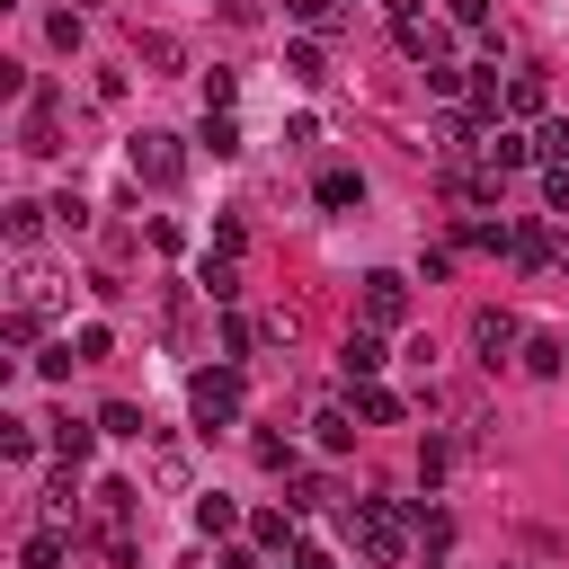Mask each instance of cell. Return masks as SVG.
Wrapping results in <instances>:
<instances>
[{"mask_svg": "<svg viewBox=\"0 0 569 569\" xmlns=\"http://www.w3.org/2000/svg\"><path fill=\"white\" fill-rule=\"evenodd\" d=\"M347 542H356L373 569H400V551H409V516L382 507V498H356V507H347Z\"/></svg>", "mask_w": 569, "mask_h": 569, "instance_id": "1", "label": "cell"}, {"mask_svg": "<svg viewBox=\"0 0 569 569\" xmlns=\"http://www.w3.org/2000/svg\"><path fill=\"white\" fill-rule=\"evenodd\" d=\"M187 409L204 418V436L231 427V418H240V373H231V365H222V373H196V382H187Z\"/></svg>", "mask_w": 569, "mask_h": 569, "instance_id": "2", "label": "cell"}, {"mask_svg": "<svg viewBox=\"0 0 569 569\" xmlns=\"http://www.w3.org/2000/svg\"><path fill=\"white\" fill-rule=\"evenodd\" d=\"M124 160H133V178H142V187H178V169H187V160H178V133H133V151H124Z\"/></svg>", "mask_w": 569, "mask_h": 569, "instance_id": "3", "label": "cell"}, {"mask_svg": "<svg viewBox=\"0 0 569 569\" xmlns=\"http://www.w3.org/2000/svg\"><path fill=\"white\" fill-rule=\"evenodd\" d=\"M471 347H480V365H507V356L525 347V329H516V311H498V302H480V311H471Z\"/></svg>", "mask_w": 569, "mask_h": 569, "instance_id": "4", "label": "cell"}, {"mask_svg": "<svg viewBox=\"0 0 569 569\" xmlns=\"http://www.w3.org/2000/svg\"><path fill=\"white\" fill-rule=\"evenodd\" d=\"M391 320H409V276L373 267V276H365V329H391Z\"/></svg>", "mask_w": 569, "mask_h": 569, "instance_id": "5", "label": "cell"}, {"mask_svg": "<svg viewBox=\"0 0 569 569\" xmlns=\"http://www.w3.org/2000/svg\"><path fill=\"white\" fill-rule=\"evenodd\" d=\"M533 160H542V142H533V133H516V124L480 133V169H498V178H507V169H533Z\"/></svg>", "mask_w": 569, "mask_h": 569, "instance_id": "6", "label": "cell"}, {"mask_svg": "<svg viewBox=\"0 0 569 569\" xmlns=\"http://www.w3.org/2000/svg\"><path fill=\"white\" fill-rule=\"evenodd\" d=\"M9 302H18V311H53V302H62V276H53L44 258H18V284H9Z\"/></svg>", "mask_w": 569, "mask_h": 569, "instance_id": "7", "label": "cell"}, {"mask_svg": "<svg viewBox=\"0 0 569 569\" xmlns=\"http://www.w3.org/2000/svg\"><path fill=\"white\" fill-rule=\"evenodd\" d=\"M400 53H409V62H445V27H427V18H400Z\"/></svg>", "mask_w": 569, "mask_h": 569, "instance_id": "8", "label": "cell"}, {"mask_svg": "<svg viewBox=\"0 0 569 569\" xmlns=\"http://www.w3.org/2000/svg\"><path fill=\"white\" fill-rule=\"evenodd\" d=\"M338 365H347V382H373V373H382V338H373V329H356Z\"/></svg>", "mask_w": 569, "mask_h": 569, "instance_id": "9", "label": "cell"}, {"mask_svg": "<svg viewBox=\"0 0 569 569\" xmlns=\"http://www.w3.org/2000/svg\"><path fill=\"white\" fill-rule=\"evenodd\" d=\"M356 418L391 427V418H400V391H382V382H356Z\"/></svg>", "mask_w": 569, "mask_h": 569, "instance_id": "10", "label": "cell"}, {"mask_svg": "<svg viewBox=\"0 0 569 569\" xmlns=\"http://www.w3.org/2000/svg\"><path fill=\"white\" fill-rule=\"evenodd\" d=\"M525 365L533 373H569V338H525Z\"/></svg>", "mask_w": 569, "mask_h": 569, "instance_id": "11", "label": "cell"}, {"mask_svg": "<svg viewBox=\"0 0 569 569\" xmlns=\"http://www.w3.org/2000/svg\"><path fill=\"white\" fill-rule=\"evenodd\" d=\"M231 525H240V507H231V498H213V489H204V498H196V533H231Z\"/></svg>", "mask_w": 569, "mask_h": 569, "instance_id": "12", "label": "cell"}, {"mask_svg": "<svg viewBox=\"0 0 569 569\" xmlns=\"http://www.w3.org/2000/svg\"><path fill=\"white\" fill-rule=\"evenodd\" d=\"M507 107L533 116V107H542V71H516V80H507Z\"/></svg>", "mask_w": 569, "mask_h": 569, "instance_id": "13", "label": "cell"}, {"mask_svg": "<svg viewBox=\"0 0 569 569\" xmlns=\"http://www.w3.org/2000/svg\"><path fill=\"white\" fill-rule=\"evenodd\" d=\"M27 151H53V98L27 107Z\"/></svg>", "mask_w": 569, "mask_h": 569, "instance_id": "14", "label": "cell"}, {"mask_svg": "<svg viewBox=\"0 0 569 569\" xmlns=\"http://www.w3.org/2000/svg\"><path fill=\"white\" fill-rule=\"evenodd\" d=\"M356 196H365L356 169H329V178H320V204H356Z\"/></svg>", "mask_w": 569, "mask_h": 569, "instance_id": "15", "label": "cell"}, {"mask_svg": "<svg viewBox=\"0 0 569 569\" xmlns=\"http://www.w3.org/2000/svg\"><path fill=\"white\" fill-rule=\"evenodd\" d=\"M98 427H107V436H142V409H133V400H107Z\"/></svg>", "mask_w": 569, "mask_h": 569, "instance_id": "16", "label": "cell"}, {"mask_svg": "<svg viewBox=\"0 0 569 569\" xmlns=\"http://www.w3.org/2000/svg\"><path fill=\"white\" fill-rule=\"evenodd\" d=\"M0 453L27 462V453H36V427H27V418H0Z\"/></svg>", "mask_w": 569, "mask_h": 569, "instance_id": "17", "label": "cell"}, {"mask_svg": "<svg viewBox=\"0 0 569 569\" xmlns=\"http://www.w3.org/2000/svg\"><path fill=\"white\" fill-rule=\"evenodd\" d=\"M53 453L80 462V453H89V427H80V418H53Z\"/></svg>", "mask_w": 569, "mask_h": 569, "instance_id": "18", "label": "cell"}, {"mask_svg": "<svg viewBox=\"0 0 569 569\" xmlns=\"http://www.w3.org/2000/svg\"><path fill=\"white\" fill-rule=\"evenodd\" d=\"M36 222H44V204H27V196H18V204H9V240L27 249V240H36Z\"/></svg>", "mask_w": 569, "mask_h": 569, "instance_id": "19", "label": "cell"}, {"mask_svg": "<svg viewBox=\"0 0 569 569\" xmlns=\"http://www.w3.org/2000/svg\"><path fill=\"white\" fill-rule=\"evenodd\" d=\"M53 560H62V525H44V533L27 542V569H53Z\"/></svg>", "mask_w": 569, "mask_h": 569, "instance_id": "20", "label": "cell"}, {"mask_svg": "<svg viewBox=\"0 0 569 569\" xmlns=\"http://www.w3.org/2000/svg\"><path fill=\"white\" fill-rule=\"evenodd\" d=\"M542 196H551V213L569 222V160H551V169H542Z\"/></svg>", "mask_w": 569, "mask_h": 569, "instance_id": "21", "label": "cell"}, {"mask_svg": "<svg viewBox=\"0 0 569 569\" xmlns=\"http://www.w3.org/2000/svg\"><path fill=\"white\" fill-rule=\"evenodd\" d=\"M284 71H293V80H320L329 62H320V44H293V53H284Z\"/></svg>", "mask_w": 569, "mask_h": 569, "instance_id": "22", "label": "cell"}, {"mask_svg": "<svg viewBox=\"0 0 569 569\" xmlns=\"http://www.w3.org/2000/svg\"><path fill=\"white\" fill-rule=\"evenodd\" d=\"M0 338H9V347H36V311H18V302H9V320H0Z\"/></svg>", "mask_w": 569, "mask_h": 569, "instance_id": "23", "label": "cell"}, {"mask_svg": "<svg viewBox=\"0 0 569 569\" xmlns=\"http://www.w3.org/2000/svg\"><path fill=\"white\" fill-rule=\"evenodd\" d=\"M258 542H267V551H284V542H293V516H276V507H267V516H258Z\"/></svg>", "mask_w": 569, "mask_h": 569, "instance_id": "24", "label": "cell"}, {"mask_svg": "<svg viewBox=\"0 0 569 569\" xmlns=\"http://www.w3.org/2000/svg\"><path fill=\"white\" fill-rule=\"evenodd\" d=\"M284 9H293L302 27H329V18H338V0H284Z\"/></svg>", "mask_w": 569, "mask_h": 569, "instance_id": "25", "label": "cell"}, {"mask_svg": "<svg viewBox=\"0 0 569 569\" xmlns=\"http://www.w3.org/2000/svg\"><path fill=\"white\" fill-rule=\"evenodd\" d=\"M445 9H453V27H480L489 18V0H445Z\"/></svg>", "mask_w": 569, "mask_h": 569, "instance_id": "26", "label": "cell"}, {"mask_svg": "<svg viewBox=\"0 0 569 569\" xmlns=\"http://www.w3.org/2000/svg\"><path fill=\"white\" fill-rule=\"evenodd\" d=\"M542 151H551V160H569V124H542Z\"/></svg>", "mask_w": 569, "mask_h": 569, "instance_id": "27", "label": "cell"}]
</instances>
